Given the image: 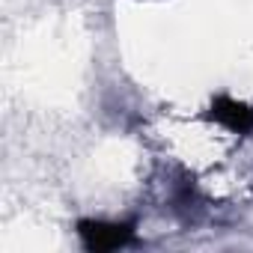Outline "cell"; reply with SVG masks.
<instances>
[{"label":"cell","instance_id":"obj_1","mask_svg":"<svg viewBox=\"0 0 253 253\" xmlns=\"http://www.w3.org/2000/svg\"><path fill=\"white\" fill-rule=\"evenodd\" d=\"M134 223L119 220H78V238L89 253H107L134 241Z\"/></svg>","mask_w":253,"mask_h":253},{"label":"cell","instance_id":"obj_2","mask_svg":"<svg viewBox=\"0 0 253 253\" xmlns=\"http://www.w3.org/2000/svg\"><path fill=\"white\" fill-rule=\"evenodd\" d=\"M209 119L220 122L232 134H250L253 131V104L235 101L229 95H217L209 107Z\"/></svg>","mask_w":253,"mask_h":253}]
</instances>
